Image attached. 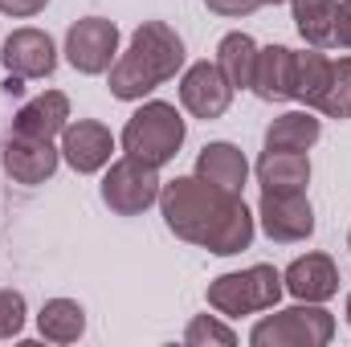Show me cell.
<instances>
[{"label": "cell", "instance_id": "cell-10", "mask_svg": "<svg viewBox=\"0 0 351 347\" xmlns=\"http://www.w3.org/2000/svg\"><path fill=\"white\" fill-rule=\"evenodd\" d=\"M114 156V135L110 127H102L98 119H78V123H66L62 131V160L74 168L78 176H94L102 172Z\"/></svg>", "mask_w": 351, "mask_h": 347}, {"label": "cell", "instance_id": "cell-20", "mask_svg": "<svg viewBox=\"0 0 351 347\" xmlns=\"http://www.w3.org/2000/svg\"><path fill=\"white\" fill-rule=\"evenodd\" d=\"M37 331L49 344H78L86 331V311L74 298H49L37 315Z\"/></svg>", "mask_w": 351, "mask_h": 347}, {"label": "cell", "instance_id": "cell-25", "mask_svg": "<svg viewBox=\"0 0 351 347\" xmlns=\"http://www.w3.org/2000/svg\"><path fill=\"white\" fill-rule=\"evenodd\" d=\"M25 294L21 290H0V339H16L25 331Z\"/></svg>", "mask_w": 351, "mask_h": 347}, {"label": "cell", "instance_id": "cell-9", "mask_svg": "<svg viewBox=\"0 0 351 347\" xmlns=\"http://www.w3.org/2000/svg\"><path fill=\"white\" fill-rule=\"evenodd\" d=\"M233 102V86L225 82V74L217 70V62H196L184 70L180 78V106L192 115V119H221Z\"/></svg>", "mask_w": 351, "mask_h": 347}, {"label": "cell", "instance_id": "cell-18", "mask_svg": "<svg viewBox=\"0 0 351 347\" xmlns=\"http://www.w3.org/2000/svg\"><path fill=\"white\" fill-rule=\"evenodd\" d=\"M323 135V123L311 110H286L265 127V152H311Z\"/></svg>", "mask_w": 351, "mask_h": 347}, {"label": "cell", "instance_id": "cell-30", "mask_svg": "<svg viewBox=\"0 0 351 347\" xmlns=\"http://www.w3.org/2000/svg\"><path fill=\"white\" fill-rule=\"evenodd\" d=\"M348 323H351V294H348Z\"/></svg>", "mask_w": 351, "mask_h": 347}, {"label": "cell", "instance_id": "cell-7", "mask_svg": "<svg viewBox=\"0 0 351 347\" xmlns=\"http://www.w3.org/2000/svg\"><path fill=\"white\" fill-rule=\"evenodd\" d=\"M119 58V25L106 21V16H82L70 25L66 33V62L78 70V74H106Z\"/></svg>", "mask_w": 351, "mask_h": 347}, {"label": "cell", "instance_id": "cell-26", "mask_svg": "<svg viewBox=\"0 0 351 347\" xmlns=\"http://www.w3.org/2000/svg\"><path fill=\"white\" fill-rule=\"evenodd\" d=\"M331 45L351 49V0H335V25H331Z\"/></svg>", "mask_w": 351, "mask_h": 347}, {"label": "cell", "instance_id": "cell-29", "mask_svg": "<svg viewBox=\"0 0 351 347\" xmlns=\"http://www.w3.org/2000/svg\"><path fill=\"white\" fill-rule=\"evenodd\" d=\"M262 4H286V0H262Z\"/></svg>", "mask_w": 351, "mask_h": 347}, {"label": "cell", "instance_id": "cell-5", "mask_svg": "<svg viewBox=\"0 0 351 347\" xmlns=\"http://www.w3.org/2000/svg\"><path fill=\"white\" fill-rule=\"evenodd\" d=\"M331 339H335V315L323 311L319 302L274 311L250 331L254 347H327Z\"/></svg>", "mask_w": 351, "mask_h": 347}, {"label": "cell", "instance_id": "cell-16", "mask_svg": "<svg viewBox=\"0 0 351 347\" xmlns=\"http://www.w3.org/2000/svg\"><path fill=\"white\" fill-rule=\"evenodd\" d=\"M196 176L217 184V188H229V192H241L245 180H250V160L237 143H208L200 156H196Z\"/></svg>", "mask_w": 351, "mask_h": 347}, {"label": "cell", "instance_id": "cell-22", "mask_svg": "<svg viewBox=\"0 0 351 347\" xmlns=\"http://www.w3.org/2000/svg\"><path fill=\"white\" fill-rule=\"evenodd\" d=\"M327 70H331V58H327V53H319L315 45L298 53V70H294V98H298V102H306V110H315L319 94H323V86H327Z\"/></svg>", "mask_w": 351, "mask_h": 347}, {"label": "cell", "instance_id": "cell-24", "mask_svg": "<svg viewBox=\"0 0 351 347\" xmlns=\"http://www.w3.org/2000/svg\"><path fill=\"white\" fill-rule=\"evenodd\" d=\"M184 344H188V347H208V344L233 347V344H237V331H233V327H225V323H221V319H213V315H196V319L184 327Z\"/></svg>", "mask_w": 351, "mask_h": 347}, {"label": "cell", "instance_id": "cell-4", "mask_svg": "<svg viewBox=\"0 0 351 347\" xmlns=\"http://www.w3.org/2000/svg\"><path fill=\"white\" fill-rule=\"evenodd\" d=\"M282 290H286V282L274 265H250V270L213 278L208 282V307L225 319H241V315L274 311Z\"/></svg>", "mask_w": 351, "mask_h": 347}, {"label": "cell", "instance_id": "cell-19", "mask_svg": "<svg viewBox=\"0 0 351 347\" xmlns=\"http://www.w3.org/2000/svg\"><path fill=\"white\" fill-rule=\"evenodd\" d=\"M254 66H258V41L250 33H225L217 45V70L225 74V82L233 90H250Z\"/></svg>", "mask_w": 351, "mask_h": 347}, {"label": "cell", "instance_id": "cell-31", "mask_svg": "<svg viewBox=\"0 0 351 347\" xmlns=\"http://www.w3.org/2000/svg\"><path fill=\"white\" fill-rule=\"evenodd\" d=\"M348 250H351V233H348Z\"/></svg>", "mask_w": 351, "mask_h": 347}, {"label": "cell", "instance_id": "cell-28", "mask_svg": "<svg viewBox=\"0 0 351 347\" xmlns=\"http://www.w3.org/2000/svg\"><path fill=\"white\" fill-rule=\"evenodd\" d=\"M45 4H49V0H0V12H4V16L25 21V16H37Z\"/></svg>", "mask_w": 351, "mask_h": 347}, {"label": "cell", "instance_id": "cell-11", "mask_svg": "<svg viewBox=\"0 0 351 347\" xmlns=\"http://www.w3.org/2000/svg\"><path fill=\"white\" fill-rule=\"evenodd\" d=\"M0 62L16 78H49L58 70V49H53V37L41 29H12L4 37Z\"/></svg>", "mask_w": 351, "mask_h": 347}, {"label": "cell", "instance_id": "cell-1", "mask_svg": "<svg viewBox=\"0 0 351 347\" xmlns=\"http://www.w3.org/2000/svg\"><path fill=\"white\" fill-rule=\"evenodd\" d=\"M164 225L180 241L200 246L217 258H233L254 246V213L245 208L241 192L217 188L200 176H176L160 188Z\"/></svg>", "mask_w": 351, "mask_h": 347}, {"label": "cell", "instance_id": "cell-2", "mask_svg": "<svg viewBox=\"0 0 351 347\" xmlns=\"http://www.w3.org/2000/svg\"><path fill=\"white\" fill-rule=\"evenodd\" d=\"M184 70V37L164 21H143L131 33V45L110 66V94L119 102H139Z\"/></svg>", "mask_w": 351, "mask_h": 347}, {"label": "cell", "instance_id": "cell-27", "mask_svg": "<svg viewBox=\"0 0 351 347\" xmlns=\"http://www.w3.org/2000/svg\"><path fill=\"white\" fill-rule=\"evenodd\" d=\"M204 8L217 16H250L262 8V0H204Z\"/></svg>", "mask_w": 351, "mask_h": 347}, {"label": "cell", "instance_id": "cell-6", "mask_svg": "<svg viewBox=\"0 0 351 347\" xmlns=\"http://www.w3.org/2000/svg\"><path fill=\"white\" fill-rule=\"evenodd\" d=\"M160 168L156 164H143L135 156H123L110 164V172L102 176V204L119 217H139L147 213L152 204H160Z\"/></svg>", "mask_w": 351, "mask_h": 347}, {"label": "cell", "instance_id": "cell-14", "mask_svg": "<svg viewBox=\"0 0 351 347\" xmlns=\"http://www.w3.org/2000/svg\"><path fill=\"white\" fill-rule=\"evenodd\" d=\"M70 123V98L62 90H45L37 98H29L16 119H12V135H25V139H45L53 143Z\"/></svg>", "mask_w": 351, "mask_h": 347}, {"label": "cell", "instance_id": "cell-13", "mask_svg": "<svg viewBox=\"0 0 351 347\" xmlns=\"http://www.w3.org/2000/svg\"><path fill=\"white\" fill-rule=\"evenodd\" d=\"M282 282L298 302H327L339 294V265L327 254H306V258H294L286 265Z\"/></svg>", "mask_w": 351, "mask_h": 347}, {"label": "cell", "instance_id": "cell-17", "mask_svg": "<svg viewBox=\"0 0 351 347\" xmlns=\"http://www.w3.org/2000/svg\"><path fill=\"white\" fill-rule=\"evenodd\" d=\"M258 184H262V192H306V184H311L306 152H262Z\"/></svg>", "mask_w": 351, "mask_h": 347}, {"label": "cell", "instance_id": "cell-8", "mask_svg": "<svg viewBox=\"0 0 351 347\" xmlns=\"http://www.w3.org/2000/svg\"><path fill=\"white\" fill-rule=\"evenodd\" d=\"M258 221H262L265 237L278 246H294L315 233V208L306 192H262Z\"/></svg>", "mask_w": 351, "mask_h": 347}, {"label": "cell", "instance_id": "cell-12", "mask_svg": "<svg viewBox=\"0 0 351 347\" xmlns=\"http://www.w3.org/2000/svg\"><path fill=\"white\" fill-rule=\"evenodd\" d=\"M58 160H62V152L53 147V143H45V139H25V135H8V143H4V152H0V164H4V172L12 176L16 184H45L49 176L58 172Z\"/></svg>", "mask_w": 351, "mask_h": 347}, {"label": "cell", "instance_id": "cell-3", "mask_svg": "<svg viewBox=\"0 0 351 347\" xmlns=\"http://www.w3.org/2000/svg\"><path fill=\"white\" fill-rule=\"evenodd\" d=\"M184 135H188L184 115L176 110L172 102L156 98V102H143L127 119V127H123V152L135 156V160H143V164L164 168V164H172L176 156H180Z\"/></svg>", "mask_w": 351, "mask_h": 347}, {"label": "cell", "instance_id": "cell-15", "mask_svg": "<svg viewBox=\"0 0 351 347\" xmlns=\"http://www.w3.org/2000/svg\"><path fill=\"white\" fill-rule=\"evenodd\" d=\"M294 70H298V53L294 49L265 45V49H258V66H254L250 90L262 102H290L294 98Z\"/></svg>", "mask_w": 351, "mask_h": 347}, {"label": "cell", "instance_id": "cell-21", "mask_svg": "<svg viewBox=\"0 0 351 347\" xmlns=\"http://www.w3.org/2000/svg\"><path fill=\"white\" fill-rule=\"evenodd\" d=\"M294 4V25L306 45L323 49L331 45V25H335V0H290Z\"/></svg>", "mask_w": 351, "mask_h": 347}, {"label": "cell", "instance_id": "cell-23", "mask_svg": "<svg viewBox=\"0 0 351 347\" xmlns=\"http://www.w3.org/2000/svg\"><path fill=\"white\" fill-rule=\"evenodd\" d=\"M315 110L327 115V119H351V58L331 62L327 86H323V94H319Z\"/></svg>", "mask_w": 351, "mask_h": 347}]
</instances>
